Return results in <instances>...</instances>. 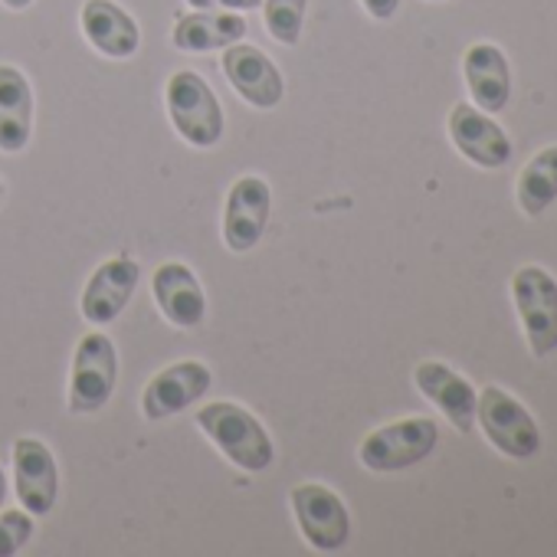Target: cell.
Segmentation results:
<instances>
[{"label":"cell","mask_w":557,"mask_h":557,"mask_svg":"<svg viewBox=\"0 0 557 557\" xmlns=\"http://www.w3.org/2000/svg\"><path fill=\"white\" fill-rule=\"evenodd\" d=\"M0 4L11 8V11H27V8L34 4V0H0Z\"/></svg>","instance_id":"cell-25"},{"label":"cell","mask_w":557,"mask_h":557,"mask_svg":"<svg viewBox=\"0 0 557 557\" xmlns=\"http://www.w3.org/2000/svg\"><path fill=\"white\" fill-rule=\"evenodd\" d=\"M550 200H557V145L534 154L518 177V207L528 216L544 213Z\"/></svg>","instance_id":"cell-20"},{"label":"cell","mask_w":557,"mask_h":557,"mask_svg":"<svg viewBox=\"0 0 557 557\" xmlns=\"http://www.w3.org/2000/svg\"><path fill=\"white\" fill-rule=\"evenodd\" d=\"M475 413L488 443L508 459H528L541 449V433L531 413L502 387H485L475 400Z\"/></svg>","instance_id":"cell-6"},{"label":"cell","mask_w":557,"mask_h":557,"mask_svg":"<svg viewBox=\"0 0 557 557\" xmlns=\"http://www.w3.org/2000/svg\"><path fill=\"white\" fill-rule=\"evenodd\" d=\"M511 296L518 319L534 358L557 348V283L541 265H521L511 278Z\"/></svg>","instance_id":"cell-3"},{"label":"cell","mask_w":557,"mask_h":557,"mask_svg":"<svg viewBox=\"0 0 557 557\" xmlns=\"http://www.w3.org/2000/svg\"><path fill=\"white\" fill-rule=\"evenodd\" d=\"M462 73H466L469 92L482 112L492 115V112H502L508 106L511 73H508V60L498 47H492V44L469 47V53L462 60Z\"/></svg>","instance_id":"cell-18"},{"label":"cell","mask_w":557,"mask_h":557,"mask_svg":"<svg viewBox=\"0 0 557 557\" xmlns=\"http://www.w3.org/2000/svg\"><path fill=\"white\" fill-rule=\"evenodd\" d=\"M83 34L109 60H128L141 47V30L112 0H86L83 4Z\"/></svg>","instance_id":"cell-15"},{"label":"cell","mask_w":557,"mask_h":557,"mask_svg":"<svg viewBox=\"0 0 557 557\" xmlns=\"http://www.w3.org/2000/svg\"><path fill=\"white\" fill-rule=\"evenodd\" d=\"M34 135V89L27 76L0 63V151L17 154L30 145Z\"/></svg>","instance_id":"cell-16"},{"label":"cell","mask_w":557,"mask_h":557,"mask_svg":"<svg viewBox=\"0 0 557 557\" xmlns=\"http://www.w3.org/2000/svg\"><path fill=\"white\" fill-rule=\"evenodd\" d=\"M164 96L168 115L187 145L213 148L223 138V109L203 76H197L194 70H181L168 79Z\"/></svg>","instance_id":"cell-2"},{"label":"cell","mask_w":557,"mask_h":557,"mask_svg":"<svg viewBox=\"0 0 557 557\" xmlns=\"http://www.w3.org/2000/svg\"><path fill=\"white\" fill-rule=\"evenodd\" d=\"M119 377V355L109 335L92 332L79 342L73 377H70V410L73 413H96L115 394Z\"/></svg>","instance_id":"cell-5"},{"label":"cell","mask_w":557,"mask_h":557,"mask_svg":"<svg viewBox=\"0 0 557 557\" xmlns=\"http://www.w3.org/2000/svg\"><path fill=\"white\" fill-rule=\"evenodd\" d=\"M213 384V374L200 361H181L154 374L141 394V410L148 420H168L190 404H197Z\"/></svg>","instance_id":"cell-11"},{"label":"cell","mask_w":557,"mask_h":557,"mask_svg":"<svg viewBox=\"0 0 557 557\" xmlns=\"http://www.w3.org/2000/svg\"><path fill=\"white\" fill-rule=\"evenodd\" d=\"M14 482H17V498L30 515L53 511L60 495V472L47 443L34 436H21L14 443Z\"/></svg>","instance_id":"cell-12"},{"label":"cell","mask_w":557,"mask_h":557,"mask_svg":"<svg viewBox=\"0 0 557 557\" xmlns=\"http://www.w3.org/2000/svg\"><path fill=\"white\" fill-rule=\"evenodd\" d=\"M34 537V518L27 511H4L0 515V557H11L27 547Z\"/></svg>","instance_id":"cell-22"},{"label":"cell","mask_w":557,"mask_h":557,"mask_svg":"<svg viewBox=\"0 0 557 557\" xmlns=\"http://www.w3.org/2000/svg\"><path fill=\"white\" fill-rule=\"evenodd\" d=\"M449 138L459 148L462 158H469L479 168H502L511 158L508 135L472 106H456L449 112Z\"/></svg>","instance_id":"cell-14"},{"label":"cell","mask_w":557,"mask_h":557,"mask_svg":"<svg viewBox=\"0 0 557 557\" xmlns=\"http://www.w3.org/2000/svg\"><path fill=\"white\" fill-rule=\"evenodd\" d=\"M138 275H141V269L132 256H115V259L102 262L92 272L89 286L83 293V306H79L83 319L89 325H99V329L112 325L125 312V306L132 302Z\"/></svg>","instance_id":"cell-10"},{"label":"cell","mask_w":557,"mask_h":557,"mask_svg":"<svg viewBox=\"0 0 557 557\" xmlns=\"http://www.w3.org/2000/svg\"><path fill=\"white\" fill-rule=\"evenodd\" d=\"M197 426L243 472H265L275 459V446L265 426L236 404H226V400L207 404L203 410H197Z\"/></svg>","instance_id":"cell-1"},{"label":"cell","mask_w":557,"mask_h":557,"mask_svg":"<svg viewBox=\"0 0 557 557\" xmlns=\"http://www.w3.org/2000/svg\"><path fill=\"white\" fill-rule=\"evenodd\" d=\"M293 511L299 521V531L315 550H342L351 537V518L345 502L319 482H306L293 488Z\"/></svg>","instance_id":"cell-7"},{"label":"cell","mask_w":557,"mask_h":557,"mask_svg":"<svg viewBox=\"0 0 557 557\" xmlns=\"http://www.w3.org/2000/svg\"><path fill=\"white\" fill-rule=\"evenodd\" d=\"M151 293L161 315L177 329H197L207 315V299L197 283V275L184 262H164L154 269Z\"/></svg>","instance_id":"cell-13"},{"label":"cell","mask_w":557,"mask_h":557,"mask_svg":"<svg viewBox=\"0 0 557 557\" xmlns=\"http://www.w3.org/2000/svg\"><path fill=\"white\" fill-rule=\"evenodd\" d=\"M413 381H417L420 394L430 404H436L459 433H469L472 430V420H475V391H472V384L466 377H459L446 364L423 361L417 368Z\"/></svg>","instance_id":"cell-17"},{"label":"cell","mask_w":557,"mask_h":557,"mask_svg":"<svg viewBox=\"0 0 557 557\" xmlns=\"http://www.w3.org/2000/svg\"><path fill=\"white\" fill-rule=\"evenodd\" d=\"M0 200H4V184H0Z\"/></svg>","instance_id":"cell-27"},{"label":"cell","mask_w":557,"mask_h":557,"mask_svg":"<svg viewBox=\"0 0 557 557\" xmlns=\"http://www.w3.org/2000/svg\"><path fill=\"white\" fill-rule=\"evenodd\" d=\"M223 73L230 86L252 106V109H275L286 96V83L278 66L249 44H233L223 50Z\"/></svg>","instance_id":"cell-9"},{"label":"cell","mask_w":557,"mask_h":557,"mask_svg":"<svg viewBox=\"0 0 557 557\" xmlns=\"http://www.w3.org/2000/svg\"><path fill=\"white\" fill-rule=\"evenodd\" d=\"M306 8H309V0H265L262 14H265L269 37L275 44H283V47H296L299 37H302Z\"/></svg>","instance_id":"cell-21"},{"label":"cell","mask_w":557,"mask_h":557,"mask_svg":"<svg viewBox=\"0 0 557 557\" xmlns=\"http://www.w3.org/2000/svg\"><path fill=\"white\" fill-rule=\"evenodd\" d=\"M194 11H230V14H246L262 8V0H187Z\"/></svg>","instance_id":"cell-23"},{"label":"cell","mask_w":557,"mask_h":557,"mask_svg":"<svg viewBox=\"0 0 557 557\" xmlns=\"http://www.w3.org/2000/svg\"><path fill=\"white\" fill-rule=\"evenodd\" d=\"M269 210H272V190L262 177H239L230 194H226V207H223V243L233 252H249L269 223Z\"/></svg>","instance_id":"cell-8"},{"label":"cell","mask_w":557,"mask_h":557,"mask_svg":"<svg viewBox=\"0 0 557 557\" xmlns=\"http://www.w3.org/2000/svg\"><path fill=\"white\" fill-rule=\"evenodd\" d=\"M4 498H8V479H4V469H0V508H4Z\"/></svg>","instance_id":"cell-26"},{"label":"cell","mask_w":557,"mask_h":557,"mask_svg":"<svg viewBox=\"0 0 557 557\" xmlns=\"http://www.w3.org/2000/svg\"><path fill=\"white\" fill-rule=\"evenodd\" d=\"M246 37V21L230 11H197L174 24V47L184 53H213L239 44Z\"/></svg>","instance_id":"cell-19"},{"label":"cell","mask_w":557,"mask_h":557,"mask_svg":"<svg viewBox=\"0 0 557 557\" xmlns=\"http://www.w3.org/2000/svg\"><path fill=\"white\" fill-rule=\"evenodd\" d=\"M361 4L374 21H391L400 8V0H361Z\"/></svg>","instance_id":"cell-24"},{"label":"cell","mask_w":557,"mask_h":557,"mask_svg":"<svg viewBox=\"0 0 557 557\" xmlns=\"http://www.w3.org/2000/svg\"><path fill=\"white\" fill-rule=\"evenodd\" d=\"M436 440H440V430L433 420L410 417V420H397L364 436L358 456L371 472H397V469H410L423 462L436 449Z\"/></svg>","instance_id":"cell-4"}]
</instances>
